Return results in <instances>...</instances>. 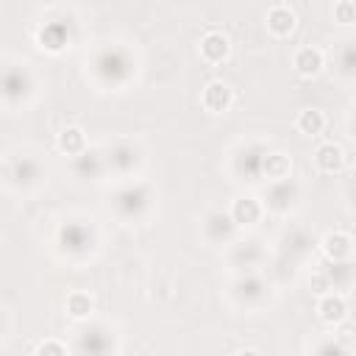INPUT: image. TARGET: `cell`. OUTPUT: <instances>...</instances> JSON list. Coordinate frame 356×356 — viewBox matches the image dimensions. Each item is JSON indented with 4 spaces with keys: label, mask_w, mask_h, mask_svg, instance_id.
I'll return each instance as SVG.
<instances>
[{
    "label": "cell",
    "mask_w": 356,
    "mask_h": 356,
    "mask_svg": "<svg viewBox=\"0 0 356 356\" xmlns=\"http://www.w3.org/2000/svg\"><path fill=\"white\" fill-rule=\"evenodd\" d=\"M236 356H261V353H259V350H253V348H245V350H239Z\"/></svg>",
    "instance_id": "836d02e7"
},
{
    "label": "cell",
    "mask_w": 356,
    "mask_h": 356,
    "mask_svg": "<svg viewBox=\"0 0 356 356\" xmlns=\"http://www.w3.org/2000/svg\"><path fill=\"white\" fill-rule=\"evenodd\" d=\"M267 28L275 36H289L295 31V11L289 6H284V3L270 6V11H267Z\"/></svg>",
    "instance_id": "9c48e42d"
},
{
    "label": "cell",
    "mask_w": 356,
    "mask_h": 356,
    "mask_svg": "<svg viewBox=\"0 0 356 356\" xmlns=\"http://www.w3.org/2000/svg\"><path fill=\"white\" fill-rule=\"evenodd\" d=\"M334 17H337V22H356V3H350V0L337 3L334 6Z\"/></svg>",
    "instance_id": "f546056e"
},
{
    "label": "cell",
    "mask_w": 356,
    "mask_h": 356,
    "mask_svg": "<svg viewBox=\"0 0 356 356\" xmlns=\"http://www.w3.org/2000/svg\"><path fill=\"white\" fill-rule=\"evenodd\" d=\"M295 70H298L300 75H317V72L323 70V53H320L317 47H312V44L300 47V50L295 53Z\"/></svg>",
    "instance_id": "9a60e30c"
},
{
    "label": "cell",
    "mask_w": 356,
    "mask_h": 356,
    "mask_svg": "<svg viewBox=\"0 0 356 356\" xmlns=\"http://www.w3.org/2000/svg\"><path fill=\"white\" fill-rule=\"evenodd\" d=\"M231 259H234L236 264H245V267H250L253 261H259V259H261V248H259L256 242H239V245L234 248Z\"/></svg>",
    "instance_id": "4316f807"
},
{
    "label": "cell",
    "mask_w": 356,
    "mask_h": 356,
    "mask_svg": "<svg viewBox=\"0 0 356 356\" xmlns=\"http://www.w3.org/2000/svg\"><path fill=\"white\" fill-rule=\"evenodd\" d=\"M200 56L209 64H220L228 56V36L222 31H206L200 39Z\"/></svg>",
    "instance_id": "8992f818"
},
{
    "label": "cell",
    "mask_w": 356,
    "mask_h": 356,
    "mask_svg": "<svg viewBox=\"0 0 356 356\" xmlns=\"http://www.w3.org/2000/svg\"><path fill=\"white\" fill-rule=\"evenodd\" d=\"M289 170H292L289 156H284V153H267V156H264L261 175H267L270 181H284V178H289Z\"/></svg>",
    "instance_id": "e0dca14e"
},
{
    "label": "cell",
    "mask_w": 356,
    "mask_h": 356,
    "mask_svg": "<svg viewBox=\"0 0 356 356\" xmlns=\"http://www.w3.org/2000/svg\"><path fill=\"white\" fill-rule=\"evenodd\" d=\"M3 89H6V100H14L17 95H28L31 92V75L28 70H8L6 72V81H3Z\"/></svg>",
    "instance_id": "2e32d148"
},
{
    "label": "cell",
    "mask_w": 356,
    "mask_h": 356,
    "mask_svg": "<svg viewBox=\"0 0 356 356\" xmlns=\"http://www.w3.org/2000/svg\"><path fill=\"white\" fill-rule=\"evenodd\" d=\"M325 275H328V281H331V289L348 286V284L353 281V264H348V261H334L331 270H325Z\"/></svg>",
    "instance_id": "d4e9b609"
},
{
    "label": "cell",
    "mask_w": 356,
    "mask_h": 356,
    "mask_svg": "<svg viewBox=\"0 0 356 356\" xmlns=\"http://www.w3.org/2000/svg\"><path fill=\"white\" fill-rule=\"evenodd\" d=\"M75 172L81 178H97L103 172V156L97 150H83L81 156H75Z\"/></svg>",
    "instance_id": "44dd1931"
},
{
    "label": "cell",
    "mask_w": 356,
    "mask_h": 356,
    "mask_svg": "<svg viewBox=\"0 0 356 356\" xmlns=\"http://www.w3.org/2000/svg\"><path fill=\"white\" fill-rule=\"evenodd\" d=\"M231 217L236 225H253L261 217V203L256 197H239L231 206Z\"/></svg>",
    "instance_id": "5bb4252c"
},
{
    "label": "cell",
    "mask_w": 356,
    "mask_h": 356,
    "mask_svg": "<svg viewBox=\"0 0 356 356\" xmlns=\"http://www.w3.org/2000/svg\"><path fill=\"white\" fill-rule=\"evenodd\" d=\"M200 103H203L206 111H214V114L225 111V108L231 106V89H228V83H222V81H209L206 89H203Z\"/></svg>",
    "instance_id": "52a82bcc"
},
{
    "label": "cell",
    "mask_w": 356,
    "mask_h": 356,
    "mask_svg": "<svg viewBox=\"0 0 356 356\" xmlns=\"http://www.w3.org/2000/svg\"><path fill=\"white\" fill-rule=\"evenodd\" d=\"M203 228H206V236H209L211 242H228V239L234 236L236 222H234L231 211H211V214L206 217Z\"/></svg>",
    "instance_id": "277c9868"
},
{
    "label": "cell",
    "mask_w": 356,
    "mask_h": 356,
    "mask_svg": "<svg viewBox=\"0 0 356 356\" xmlns=\"http://www.w3.org/2000/svg\"><path fill=\"white\" fill-rule=\"evenodd\" d=\"M67 312H70V317H75V320L89 317V312H92V298H89L86 292H72V295L67 298Z\"/></svg>",
    "instance_id": "484cf974"
},
{
    "label": "cell",
    "mask_w": 356,
    "mask_h": 356,
    "mask_svg": "<svg viewBox=\"0 0 356 356\" xmlns=\"http://www.w3.org/2000/svg\"><path fill=\"white\" fill-rule=\"evenodd\" d=\"M353 128H356V122H353Z\"/></svg>",
    "instance_id": "d590c367"
},
{
    "label": "cell",
    "mask_w": 356,
    "mask_h": 356,
    "mask_svg": "<svg viewBox=\"0 0 356 356\" xmlns=\"http://www.w3.org/2000/svg\"><path fill=\"white\" fill-rule=\"evenodd\" d=\"M264 150L261 147H248L245 153H242V159H239V164H245V175L248 178H256V175H261V167H264Z\"/></svg>",
    "instance_id": "cb8c5ba5"
},
{
    "label": "cell",
    "mask_w": 356,
    "mask_h": 356,
    "mask_svg": "<svg viewBox=\"0 0 356 356\" xmlns=\"http://www.w3.org/2000/svg\"><path fill=\"white\" fill-rule=\"evenodd\" d=\"M58 239H61V245H64L67 250H75V253H81V250H86V248L92 245V234H89L83 225H75V222H67V225L58 231Z\"/></svg>",
    "instance_id": "4fadbf2b"
},
{
    "label": "cell",
    "mask_w": 356,
    "mask_h": 356,
    "mask_svg": "<svg viewBox=\"0 0 356 356\" xmlns=\"http://www.w3.org/2000/svg\"><path fill=\"white\" fill-rule=\"evenodd\" d=\"M328 289H331L328 275H325V273H314V275H312V292H317V295L323 298V295H328Z\"/></svg>",
    "instance_id": "1f68e13d"
},
{
    "label": "cell",
    "mask_w": 356,
    "mask_h": 356,
    "mask_svg": "<svg viewBox=\"0 0 356 356\" xmlns=\"http://www.w3.org/2000/svg\"><path fill=\"white\" fill-rule=\"evenodd\" d=\"M147 200H150L147 189H145L142 184H134V186H125V189L117 192L114 206H117V211H120L122 217H139V214L147 209Z\"/></svg>",
    "instance_id": "7a4b0ae2"
},
{
    "label": "cell",
    "mask_w": 356,
    "mask_h": 356,
    "mask_svg": "<svg viewBox=\"0 0 356 356\" xmlns=\"http://www.w3.org/2000/svg\"><path fill=\"white\" fill-rule=\"evenodd\" d=\"M314 356H348V350H345L342 339H325V342L317 345Z\"/></svg>",
    "instance_id": "f1b7e54d"
},
{
    "label": "cell",
    "mask_w": 356,
    "mask_h": 356,
    "mask_svg": "<svg viewBox=\"0 0 356 356\" xmlns=\"http://www.w3.org/2000/svg\"><path fill=\"white\" fill-rule=\"evenodd\" d=\"M264 281L261 278H256V275H245V278H239L236 284H234V295H236V300H242V303H253V300H259L261 295H264Z\"/></svg>",
    "instance_id": "ac0fdd59"
},
{
    "label": "cell",
    "mask_w": 356,
    "mask_h": 356,
    "mask_svg": "<svg viewBox=\"0 0 356 356\" xmlns=\"http://www.w3.org/2000/svg\"><path fill=\"white\" fill-rule=\"evenodd\" d=\"M8 178H11L14 186H31V184L39 178V164H36L33 159L22 156V159H17L14 164H8Z\"/></svg>",
    "instance_id": "7c38bea8"
},
{
    "label": "cell",
    "mask_w": 356,
    "mask_h": 356,
    "mask_svg": "<svg viewBox=\"0 0 356 356\" xmlns=\"http://www.w3.org/2000/svg\"><path fill=\"white\" fill-rule=\"evenodd\" d=\"M323 253L331 259V261H348L350 250H353V239L345 234V231H328L320 242Z\"/></svg>",
    "instance_id": "5b68a950"
},
{
    "label": "cell",
    "mask_w": 356,
    "mask_h": 356,
    "mask_svg": "<svg viewBox=\"0 0 356 356\" xmlns=\"http://www.w3.org/2000/svg\"><path fill=\"white\" fill-rule=\"evenodd\" d=\"M136 161H139V156H136V150H134L131 145H117V147L111 150V156H108V164H111L117 172H131Z\"/></svg>",
    "instance_id": "603a6c76"
},
{
    "label": "cell",
    "mask_w": 356,
    "mask_h": 356,
    "mask_svg": "<svg viewBox=\"0 0 356 356\" xmlns=\"http://www.w3.org/2000/svg\"><path fill=\"white\" fill-rule=\"evenodd\" d=\"M339 70L342 75H356V42H345L339 50Z\"/></svg>",
    "instance_id": "83f0119b"
},
{
    "label": "cell",
    "mask_w": 356,
    "mask_h": 356,
    "mask_svg": "<svg viewBox=\"0 0 356 356\" xmlns=\"http://www.w3.org/2000/svg\"><path fill=\"white\" fill-rule=\"evenodd\" d=\"M267 197H270L267 206H270L273 211H284V209H289V206L295 203V197H298V184L289 181V178L275 181V184L270 186V195H267Z\"/></svg>",
    "instance_id": "8fae6325"
},
{
    "label": "cell",
    "mask_w": 356,
    "mask_h": 356,
    "mask_svg": "<svg viewBox=\"0 0 356 356\" xmlns=\"http://www.w3.org/2000/svg\"><path fill=\"white\" fill-rule=\"evenodd\" d=\"M39 44L47 47V50H61L67 44V25L61 22H47L42 31H39Z\"/></svg>",
    "instance_id": "ffe728a7"
},
{
    "label": "cell",
    "mask_w": 356,
    "mask_h": 356,
    "mask_svg": "<svg viewBox=\"0 0 356 356\" xmlns=\"http://www.w3.org/2000/svg\"><path fill=\"white\" fill-rule=\"evenodd\" d=\"M58 147L67 153V156H81L83 147H86V136L78 125H67L61 134H58Z\"/></svg>",
    "instance_id": "d6986e66"
},
{
    "label": "cell",
    "mask_w": 356,
    "mask_h": 356,
    "mask_svg": "<svg viewBox=\"0 0 356 356\" xmlns=\"http://www.w3.org/2000/svg\"><path fill=\"white\" fill-rule=\"evenodd\" d=\"M306 245H309L306 234H303V231H295V234H292V248H295V250H303Z\"/></svg>",
    "instance_id": "d6a6232c"
},
{
    "label": "cell",
    "mask_w": 356,
    "mask_h": 356,
    "mask_svg": "<svg viewBox=\"0 0 356 356\" xmlns=\"http://www.w3.org/2000/svg\"><path fill=\"white\" fill-rule=\"evenodd\" d=\"M95 67H97V72H100L106 81H122V78L131 72V61H128L125 50H120V47H106V50L97 56Z\"/></svg>",
    "instance_id": "6da1fadb"
},
{
    "label": "cell",
    "mask_w": 356,
    "mask_h": 356,
    "mask_svg": "<svg viewBox=\"0 0 356 356\" xmlns=\"http://www.w3.org/2000/svg\"><path fill=\"white\" fill-rule=\"evenodd\" d=\"M350 195H353V206H356V186H353V192H350Z\"/></svg>",
    "instance_id": "e575fe53"
},
{
    "label": "cell",
    "mask_w": 356,
    "mask_h": 356,
    "mask_svg": "<svg viewBox=\"0 0 356 356\" xmlns=\"http://www.w3.org/2000/svg\"><path fill=\"white\" fill-rule=\"evenodd\" d=\"M295 125H298L300 134L314 136V134H320V131L325 128V117H323V111H317V108H303V111L298 114Z\"/></svg>",
    "instance_id": "7402d4cb"
},
{
    "label": "cell",
    "mask_w": 356,
    "mask_h": 356,
    "mask_svg": "<svg viewBox=\"0 0 356 356\" xmlns=\"http://www.w3.org/2000/svg\"><path fill=\"white\" fill-rule=\"evenodd\" d=\"M78 348H81L86 356H106V353L114 348V339H111V334H108L106 328L95 325V328L81 331V337H78Z\"/></svg>",
    "instance_id": "3957f363"
},
{
    "label": "cell",
    "mask_w": 356,
    "mask_h": 356,
    "mask_svg": "<svg viewBox=\"0 0 356 356\" xmlns=\"http://www.w3.org/2000/svg\"><path fill=\"white\" fill-rule=\"evenodd\" d=\"M314 164H317L323 172L334 175V172H339V170H342V164H345V153H342V147H339V145L325 142V145H320V147L314 150Z\"/></svg>",
    "instance_id": "30bf717a"
},
{
    "label": "cell",
    "mask_w": 356,
    "mask_h": 356,
    "mask_svg": "<svg viewBox=\"0 0 356 356\" xmlns=\"http://www.w3.org/2000/svg\"><path fill=\"white\" fill-rule=\"evenodd\" d=\"M317 314H320V320H323V323L337 325V323H342V320H345V314H348V303H345V298H342V295L328 292V295H323V298H320V303H317Z\"/></svg>",
    "instance_id": "ba28073f"
},
{
    "label": "cell",
    "mask_w": 356,
    "mask_h": 356,
    "mask_svg": "<svg viewBox=\"0 0 356 356\" xmlns=\"http://www.w3.org/2000/svg\"><path fill=\"white\" fill-rule=\"evenodd\" d=\"M36 356H67V348L58 339H44V342H39Z\"/></svg>",
    "instance_id": "4dcf8cb0"
}]
</instances>
